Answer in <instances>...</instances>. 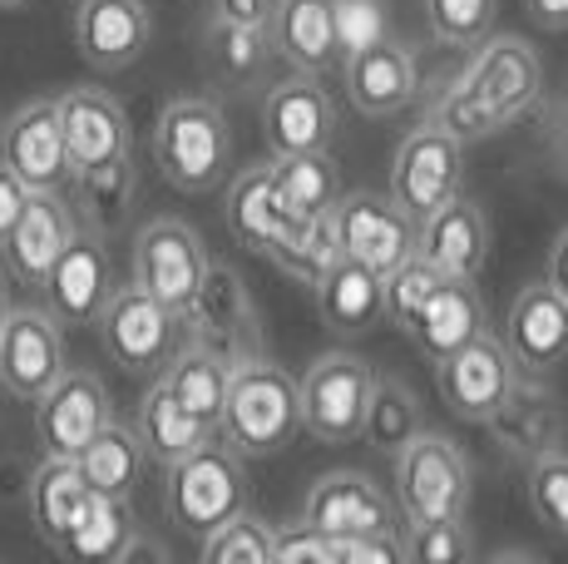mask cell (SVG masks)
<instances>
[{
	"label": "cell",
	"mask_w": 568,
	"mask_h": 564,
	"mask_svg": "<svg viewBox=\"0 0 568 564\" xmlns=\"http://www.w3.org/2000/svg\"><path fill=\"white\" fill-rule=\"evenodd\" d=\"M539 94H544L539 50L519 36H485L465 70L440 90L430 124H440L460 144H475V139H489L499 129H509L515 119H524L539 104Z\"/></svg>",
	"instance_id": "6da1fadb"
},
{
	"label": "cell",
	"mask_w": 568,
	"mask_h": 564,
	"mask_svg": "<svg viewBox=\"0 0 568 564\" xmlns=\"http://www.w3.org/2000/svg\"><path fill=\"white\" fill-rule=\"evenodd\" d=\"M223 441L237 455L257 461V455H277L297 441L302 426V382L287 366L267 362L262 352L233 362L227 376V401H223Z\"/></svg>",
	"instance_id": "7a4b0ae2"
},
{
	"label": "cell",
	"mask_w": 568,
	"mask_h": 564,
	"mask_svg": "<svg viewBox=\"0 0 568 564\" xmlns=\"http://www.w3.org/2000/svg\"><path fill=\"white\" fill-rule=\"evenodd\" d=\"M233 129L213 100H173L154 124V164L179 193H213L227 179Z\"/></svg>",
	"instance_id": "3957f363"
},
{
	"label": "cell",
	"mask_w": 568,
	"mask_h": 564,
	"mask_svg": "<svg viewBox=\"0 0 568 564\" xmlns=\"http://www.w3.org/2000/svg\"><path fill=\"white\" fill-rule=\"evenodd\" d=\"M247 455H237L227 441H203L193 455L169 465V485H163V505L169 520L189 535H213L233 515L247 510Z\"/></svg>",
	"instance_id": "277c9868"
},
{
	"label": "cell",
	"mask_w": 568,
	"mask_h": 564,
	"mask_svg": "<svg viewBox=\"0 0 568 564\" xmlns=\"http://www.w3.org/2000/svg\"><path fill=\"white\" fill-rule=\"evenodd\" d=\"M100 342L109 352V362L129 376L159 372V366L173 362L183 338V312H173L169 302H159L144 282H129V288H114L109 308L100 312Z\"/></svg>",
	"instance_id": "5b68a950"
},
{
	"label": "cell",
	"mask_w": 568,
	"mask_h": 564,
	"mask_svg": "<svg viewBox=\"0 0 568 564\" xmlns=\"http://www.w3.org/2000/svg\"><path fill=\"white\" fill-rule=\"evenodd\" d=\"M376 392L371 362L352 352H322L302 382V426L326 446H352L366 436V411Z\"/></svg>",
	"instance_id": "8992f818"
},
{
	"label": "cell",
	"mask_w": 568,
	"mask_h": 564,
	"mask_svg": "<svg viewBox=\"0 0 568 564\" xmlns=\"http://www.w3.org/2000/svg\"><path fill=\"white\" fill-rule=\"evenodd\" d=\"M465 183V144L455 134H445L440 124L425 119L420 129H410L396 149L390 164V199L415 219H430L435 209H445L450 199H460Z\"/></svg>",
	"instance_id": "52a82bcc"
},
{
	"label": "cell",
	"mask_w": 568,
	"mask_h": 564,
	"mask_svg": "<svg viewBox=\"0 0 568 564\" xmlns=\"http://www.w3.org/2000/svg\"><path fill=\"white\" fill-rule=\"evenodd\" d=\"M396 501L406 520H445L465 515L469 505V461L450 436L420 431L396 455Z\"/></svg>",
	"instance_id": "ba28073f"
},
{
	"label": "cell",
	"mask_w": 568,
	"mask_h": 564,
	"mask_svg": "<svg viewBox=\"0 0 568 564\" xmlns=\"http://www.w3.org/2000/svg\"><path fill=\"white\" fill-rule=\"evenodd\" d=\"M207 248L183 219H154L134 238V282H144L173 312H189L207 282Z\"/></svg>",
	"instance_id": "9c48e42d"
},
{
	"label": "cell",
	"mask_w": 568,
	"mask_h": 564,
	"mask_svg": "<svg viewBox=\"0 0 568 564\" xmlns=\"http://www.w3.org/2000/svg\"><path fill=\"white\" fill-rule=\"evenodd\" d=\"M64 372L70 366H64L60 318L50 308H10L6 328H0V386L16 401L36 406Z\"/></svg>",
	"instance_id": "30bf717a"
},
{
	"label": "cell",
	"mask_w": 568,
	"mask_h": 564,
	"mask_svg": "<svg viewBox=\"0 0 568 564\" xmlns=\"http://www.w3.org/2000/svg\"><path fill=\"white\" fill-rule=\"evenodd\" d=\"M40 292H45V308L60 318V328H94L100 322V312L114 298V268H109L100 228L84 223L70 238V248L50 268V278L40 282Z\"/></svg>",
	"instance_id": "8fae6325"
},
{
	"label": "cell",
	"mask_w": 568,
	"mask_h": 564,
	"mask_svg": "<svg viewBox=\"0 0 568 564\" xmlns=\"http://www.w3.org/2000/svg\"><path fill=\"white\" fill-rule=\"evenodd\" d=\"M336 228L346 258H362L376 273H396L406 258L420 253V219L400 209L390 193H342Z\"/></svg>",
	"instance_id": "7c38bea8"
},
{
	"label": "cell",
	"mask_w": 568,
	"mask_h": 564,
	"mask_svg": "<svg viewBox=\"0 0 568 564\" xmlns=\"http://www.w3.org/2000/svg\"><path fill=\"white\" fill-rule=\"evenodd\" d=\"M0 164L26 179V189L64 193L74 183V159L64 144L60 100H30L0 124Z\"/></svg>",
	"instance_id": "4fadbf2b"
},
{
	"label": "cell",
	"mask_w": 568,
	"mask_h": 564,
	"mask_svg": "<svg viewBox=\"0 0 568 564\" xmlns=\"http://www.w3.org/2000/svg\"><path fill=\"white\" fill-rule=\"evenodd\" d=\"M519 386V362L509 356L505 338L479 332L455 356L440 362V396L460 421H489Z\"/></svg>",
	"instance_id": "5bb4252c"
},
{
	"label": "cell",
	"mask_w": 568,
	"mask_h": 564,
	"mask_svg": "<svg viewBox=\"0 0 568 564\" xmlns=\"http://www.w3.org/2000/svg\"><path fill=\"white\" fill-rule=\"evenodd\" d=\"M109 421H114V411H109L104 382L94 372H80V366H70L36 401V441L45 455H80Z\"/></svg>",
	"instance_id": "9a60e30c"
},
{
	"label": "cell",
	"mask_w": 568,
	"mask_h": 564,
	"mask_svg": "<svg viewBox=\"0 0 568 564\" xmlns=\"http://www.w3.org/2000/svg\"><path fill=\"white\" fill-rule=\"evenodd\" d=\"M80 228L84 223H80V209H74L70 193L30 189L26 213H20V223L10 228L6 248H0V253H6V268L26 282V288H40Z\"/></svg>",
	"instance_id": "2e32d148"
},
{
	"label": "cell",
	"mask_w": 568,
	"mask_h": 564,
	"mask_svg": "<svg viewBox=\"0 0 568 564\" xmlns=\"http://www.w3.org/2000/svg\"><path fill=\"white\" fill-rule=\"evenodd\" d=\"M183 338L203 342L213 352H223L227 362H243V356L257 352V312L253 298H247L243 278L233 268H207L203 292L193 298V308L183 312Z\"/></svg>",
	"instance_id": "e0dca14e"
},
{
	"label": "cell",
	"mask_w": 568,
	"mask_h": 564,
	"mask_svg": "<svg viewBox=\"0 0 568 564\" xmlns=\"http://www.w3.org/2000/svg\"><path fill=\"white\" fill-rule=\"evenodd\" d=\"M400 501H390L366 471H326L312 481L302 520L322 525L326 535H371V530H400Z\"/></svg>",
	"instance_id": "ac0fdd59"
},
{
	"label": "cell",
	"mask_w": 568,
	"mask_h": 564,
	"mask_svg": "<svg viewBox=\"0 0 568 564\" xmlns=\"http://www.w3.org/2000/svg\"><path fill=\"white\" fill-rule=\"evenodd\" d=\"M262 134L272 154H316L336 139V104L316 84V74H292L272 84L262 104Z\"/></svg>",
	"instance_id": "d6986e66"
},
{
	"label": "cell",
	"mask_w": 568,
	"mask_h": 564,
	"mask_svg": "<svg viewBox=\"0 0 568 564\" xmlns=\"http://www.w3.org/2000/svg\"><path fill=\"white\" fill-rule=\"evenodd\" d=\"M505 346L524 376H549L568 356V298L549 278L519 288L505 322Z\"/></svg>",
	"instance_id": "ffe728a7"
},
{
	"label": "cell",
	"mask_w": 568,
	"mask_h": 564,
	"mask_svg": "<svg viewBox=\"0 0 568 564\" xmlns=\"http://www.w3.org/2000/svg\"><path fill=\"white\" fill-rule=\"evenodd\" d=\"M154 40V16L144 0H80L74 6V50L94 70H129Z\"/></svg>",
	"instance_id": "44dd1931"
},
{
	"label": "cell",
	"mask_w": 568,
	"mask_h": 564,
	"mask_svg": "<svg viewBox=\"0 0 568 564\" xmlns=\"http://www.w3.org/2000/svg\"><path fill=\"white\" fill-rule=\"evenodd\" d=\"M60 124H64V144H70L74 173L114 164V159H124L129 144H134L124 104L109 90H94V84H80V90L60 94Z\"/></svg>",
	"instance_id": "7402d4cb"
},
{
	"label": "cell",
	"mask_w": 568,
	"mask_h": 564,
	"mask_svg": "<svg viewBox=\"0 0 568 564\" xmlns=\"http://www.w3.org/2000/svg\"><path fill=\"white\" fill-rule=\"evenodd\" d=\"M272 50L292 64L297 74H316L336 70L342 56V30H336V0H277L267 20Z\"/></svg>",
	"instance_id": "603a6c76"
},
{
	"label": "cell",
	"mask_w": 568,
	"mask_h": 564,
	"mask_svg": "<svg viewBox=\"0 0 568 564\" xmlns=\"http://www.w3.org/2000/svg\"><path fill=\"white\" fill-rule=\"evenodd\" d=\"M342 74H346V100H352L366 119L400 114L415 100V90H420L415 56L406 46H396V40H376V46L346 56Z\"/></svg>",
	"instance_id": "cb8c5ba5"
},
{
	"label": "cell",
	"mask_w": 568,
	"mask_h": 564,
	"mask_svg": "<svg viewBox=\"0 0 568 564\" xmlns=\"http://www.w3.org/2000/svg\"><path fill=\"white\" fill-rule=\"evenodd\" d=\"M227 233H233L237 248L247 253H262L272 258V248L297 228V213L287 209L282 199L277 179H272V164H257V169H243L233 183H227Z\"/></svg>",
	"instance_id": "d4e9b609"
},
{
	"label": "cell",
	"mask_w": 568,
	"mask_h": 564,
	"mask_svg": "<svg viewBox=\"0 0 568 564\" xmlns=\"http://www.w3.org/2000/svg\"><path fill=\"white\" fill-rule=\"evenodd\" d=\"M479 332H485V298H479L475 278H445L420 308V318L410 322V342L435 366L460 352L465 342H475Z\"/></svg>",
	"instance_id": "484cf974"
},
{
	"label": "cell",
	"mask_w": 568,
	"mask_h": 564,
	"mask_svg": "<svg viewBox=\"0 0 568 564\" xmlns=\"http://www.w3.org/2000/svg\"><path fill=\"white\" fill-rule=\"evenodd\" d=\"M316 308H322L326 332L336 338H366L386 322V273H376L362 258H342L322 282H316Z\"/></svg>",
	"instance_id": "4316f807"
},
{
	"label": "cell",
	"mask_w": 568,
	"mask_h": 564,
	"mask_svg": "<svg viewBox=\"0 0 568 564\" xmlns=\"http://www.w3.org/2000/svg\"><path fill=\"white\" fill-rule=\"evenodd\" d=\"M420 253L430 258L440 273L450 278H479L489 258V219L475 199H450L445 209H435L430 219H420Z\"/></svg>",
	"instance_id": "83f0119b"
},
{
	"label": "cell",
	"mask_w": 568,
	"mask_h": 564,
	"mask_svg": "<svg viewBox=\"0 0 568 564\" xmlns=\"http://www.w3.org/2000/svg\"><path fill=\"white\" fill-rule=\"evenodd\" d=\"M90 475H84L80 455H45L30 475V491H26V505H30V525L40 530L50 550H60L70 540L74 520H80L84 501H90Z\"/></svg>",
	"instance_id": "f1b7e54d"
},
{
	"label": "cell",
	"mask_w": 568,
	"mask_h": 564,
	"mask_svg": "<svg viewBox=\"0 0 568 564\" xmlns=\"http://www.w3.org/2000/svg\"><path fill=\"white\" fill-rule=\"evenodd\" d=\"M134 540H139V525H134V515H129L124 495L90 491V501H84L70 540L60 545V555L80 560V564H124Z\"/></svg>",
	"instance_id": "f546056e"
},
{
	"label": "cell",
	"mask_w": 568,
	"mask_h": 564,
	"mask_svg": "<svg viewBox=\"0 0 568 564\" xmlns=\"http://www.w3.org/2000/svg\"><path fill=\"white\" fill-rule=\"evenodd\" d=\"M227 376H233V362H227L223 352H213V346L203 342H189L173 352V362L163 366V382H169V392L183 401V406L193 411V416L203 421V426H223V401H227Z\"/></svg>",
	"instance_id": "4dcf8cb0"
},
{
	"label": "cell",
	"mask_w": 568,
	"mask_h": 564,
	"mask_svg": "<svg viewBox=\"0 0 568 564\" xmlns=\"http://www.w3.org/2000/svg\"><path fill=\"white\" fill-rule=\"evenodd\" d=\"M139 436H144V446L154 461L179 465L183 455H193L203 441H213V426H203V421L169 392V382L159 376V382L144 392V401H139Z\"/></svg>",
	"instance_id": "1f68e13d"
},
{
	"label": "cell",
	"mask_w": 568,
	"mask_h": 564,
	"mask_svg": "<svg viewBox=\"0 0 568 564\" xmlns=\"http://www.w3.org/2000/svg\"><path fill=\"white\" fill-rule=\"evenodd\" d=\"M485 426H495L499 446H505L509 455H529V461H539V455L559 451L564 416H559V401H549L539 386L519 382L515 396H509Z\"/></svg>",
	"instance_id": "d6a6232c"
},
{
	"label": "cell",
	"mask_w": 568,
	"mask_h": 564,
	"mask_svg": "<svg viewBox=\"0 0 568 564\" xmlns=\"http://www.w3.org/2000/svg\"><path fill=\"white\" fill-rule=\"evenodd\" d=\"M144 461H149L144 436H139V426H124V421H109L100 436L80 451V465H84L94 491L124 495V501L139 485V475H144Z\"/></svg>",
	"instance_id": "836d02e7"
},
{
	"label": "cell",
	"mask_w": 568,
	"mask_h": 564,
	"mask_svg": "<svg viewBox=\"0 0 568 564\" xmlns=\"http://www.w3.org/2000/svg\"><path fill=\"white\" fill-rule=\"evenodd\" d=\"M342 258H346V248H342V228H336V209L297 219V228L272 248V263H277L287 278L307 282V288H316Z\"/></svg>",
	"instance_id": "e575fe53"
},
{
	"label": "cell",
	"mask_w": 568,
	"mask_h": 564,
	"mask_svg": "<svg viewBox=\"0 0 568 564\" xmlns=\"http://www.w3.org/2000/svg\"><path fill=\"white\" fill-rule=\"evenodd\" d=\"M134 193H139V173L129 164V154L114 159V164H100V169H80L70 183V199H74V209H80V219L90 228H100V233H109V228H119L129 219Z\"/></svg>",
	"instance_id": "d590c367"
},
{
	"label": "cell",
	"mask_w": 568,
	"mask_h": 564,
	"mask_svg": "<svg viewBox=\"0 0 568 564\" xmlns=\"http://www.w3.org/2000/svg\"><path fill=\"white\" fill-rule=\"evenodd\" d=\"M203 46H207V70L223 84H233V90L257 84L262 70H267V56H277L272 36L262 26H233V20H217V16H213V26H207Z\"/></svg>",
	"instance_id": "8d00e7d4"
},
{
	"label": "cell",
	"mask_w": 568,
	"mask_h": 564,
	"mask_svg": "<svg viewBox=\"0 0 568 564\" xmlns=\"http://www.w3.org/2000/svg\"><path fill=\"white\" fill-rule=\"evenodd\" d=\"M272 179H277L282 199L297 219H312V213H326L342 203V173L326 159V149H316V154H272Z\"/></svg>",
	"instance_id": "74e56055"
},
{
	"label": "cell",
	"mask_w": 568,
	"mask_h": 564,
	"mask_svg": "<svg viewBox=\"0 0 568 564\" xmlns=\"http://www.w3.org/2000/svg\"><path fill=\"white\" fill-rule=\"evenodd\" d=\"M420 406L415 392L396 376H376V392H371V411H366V441L386 455H400L420 436Z\"/></svg>",
	"instance_id": "f35d334b"
},
{
	"label": "cell",
	"mask_w": 568,
	"mask_h": 564,
	"mask_svg": "<svg viewBox=\"0 0 568 564\" xmlns=\"http://www.w3.org/2000/svg\"><path fill=\"white\" fill-rule=\"evenodd\" d=\"M203 564H277V530L243 510L203 535Z\"/></svg>",
	"instance_id": "ab89813d"
},
{
	"label": "cell",
	"mask_w": 568,
	"mask_h": 564,
	"mask_svg": "<svg viewBox=\"0 0 568 564\" xmlns=\"http://www.w3.org/2000/svg\"><path fill=\"white\" fill-rule=\"evenodd\" d=\"M499 0H425V26L440 46L475 50L495 30Z\"/></svg>",
	"instance_id": "60d3db41"
},
{
	"label": "cell",
	"mask_w": 568,
	"mask_h": 564,
	"mask_svg": "<svg viewBox=\"0 0 568 564\" xmlns=\"http://www.w3.org/2000/svg\"><path fill=\"white\" fill-rule=\"evenodd\" d=\"M445 278H450V273H440V268H435L425 253L406 258L396 273H386V322H390V328L410 332V322L420 318V308L430 302V292L440 288Z\"/></svg>",
	"instance_id": "b9f144b4"
},
{
	"label": "cell",
	"mask_w": 568,
	"mask_h": 564,
	"mask_svg": "<svg viewBox=\"0 0 568 564\" xmlns=\"http://www.w3.org/2000/svg\"><path fill=\"white\" fill-rule=\"evenodd\" d=\"M406 550L415 564H460L475 555V535L465 530V515L406 520Z\"/></svg>",
	"instance_id": "7bdbcfd3"
},
{
	"label": "cell",
	"mask_w": 568,
	"mask_h": 564,
	"mask_svg": "<svg viewBox=\"0 0 568 564\" xmlns=\"http://www.w3.org/2000/svg\"><path fill=\"white\" fill-rule=\"evenodd\" d=\"M529 505L534 515L544 520L549 530L568 535V455L564 451H549L534 461L529 471Z\"/></svg>",
	"instance_id": "ee69618b"
},
{
	"label": "cell",
	"mask_w": 568,
	"mask_h": 564,
	"mask_svg": "<svg viewBox=\"0 0 568 564\" xmlns=\"http://www.w3.org/2000/svg\"><path fill=\"white\" fill-rule=\"evenodd\" d=\"M336 30H342V56L386 40V10L381 0H336Z\"/></svg>",
	"instance_id": "f6af8a7d"
},
{
	"label": "cell",
	"mask_w": 568,
	"mask_h": 564,
	"mask_svg": "<svg viewBox=\"0 0 568 564\" xmlns=\"http://www.w3.org/2000/svg\"><path fill=\"white\" fill-rule=\"evenodd\" d=\"M277 564H336V540L312 520L277 530Z\"/></svg>",
	"instance_id": "bcb514c9"
},
{
	"label": "cell",
	"mask_w": 568,
	"mask_h": 564,
	"mask_svg": "<svg viewBox=\"0 0 568 564\" xmlns=\"http://www.w3.org/2000/svg\"><path fill=\"white\" fill-rule=\"evenodd\" d=\"M26 199H30L26 179H20V173L10 169V164H0V248H6L10 228H16L20 213H26Z\"/></svg>",
	"instance_id": "7dc6e473"
},
{
	"label": "cell",
	"mask_w": 568,
	"mask_h": 564,
	"mask_svg": "<svg viewBox=\"0 0 568 564\" xmlns=\"http://www.w3.org/2000/svg\"><path fill=\"white\" fill-rule=\"evenodd\" d=\"M272 10H277V0H213V16L233 20V26H262L267 30Z\"/></svg>",
	"instance_id": "c3c4849f"
},
{
	"label": "cell",
	"mask_w": 568,
	"mask_h": 564,
	"mask_svg": "<svg viewBox=\"0 0 568 564\" xmlns=\"http://www.w3.org/2000/svg\"><path fill=\"white\" fill-rule=\"evenodd\" d=\"M534 26L544 30H568V0H524Z\"/></svg>",
	"instance_id": "681fc988"
},
{
	"label": "cell",
	"mask_w": 568,
	"mask_h": 564,
	"mask_svg": "<svg viewBox=\"0 0 568 564\" xmlns=\"http://www.w3.org/2000/svg\"><path fill=\"white\" fill-rule=\"evenodd\" d=\"M544 278H549L554 288H559L564 298H568V228H564L559 238H554V248H549V273H544Z\"/></svg>",
	"instance_id": "f907efd6"
},
{
	"label": "cell",
	"mask_w": 568,
	"mask_h": 564,
	"mask_svg": "<svg viewBox=\"0 0 568 564\" xmlns=\"http://www.w3.org/2000/svg\"><path fill=\"white\" fill-rule=\"evenodd\" d=\"M6 318H10V302H6V278H0V328H6Z\"/></svg>",
	"instance_id": "816d5d0a"
},
{
	"label": "cell",
	"mask_w": 568,
	"mask_h": 564,
	"mask_svg": "<svg viewBox=\"0 0 568 564\" xmlns=\"http://www.w3.org/2000/svg\"><path fill=\"white\" fill-rule=\"evenodd\" d=\"M20 6H30V0H0V10H20Z\"/></svg>",
	"instance_id": "f5cc1de1"
},
{
	"label": "cell",
	"mask_w": 568,
	"mask_h": 564,
	"mask_svg": "<svg viewBox=\"0 0 568 564\" xmlns=\"http://www.w3.org/2000/svg\"><path fill=\"white\" fill-rule=\"evenodd\" d=\"M564 139H568V104H564Z\"/></svg>",
	"instance_id": "db71d44e"
}]
</instances>
